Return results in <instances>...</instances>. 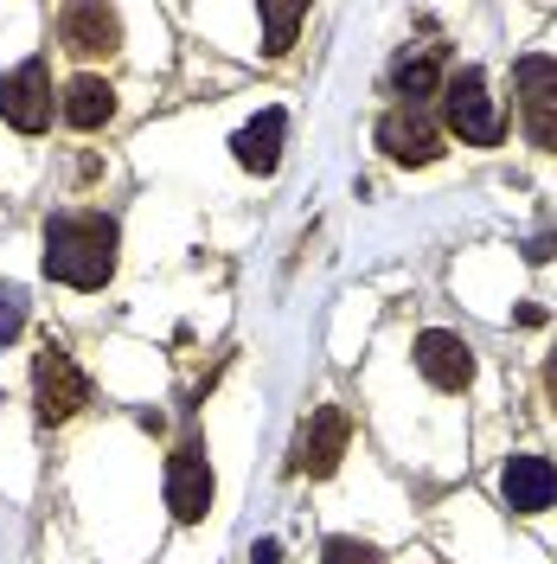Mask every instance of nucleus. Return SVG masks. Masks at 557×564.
<instances>
[{
    "label": "nucleus",
    "mask_w": 557,
    "mask_h": 564,
    "mask_svg": "<svg viewBox=\"0 0 557 564\" xmlns=\"http://www.w3.org/2000/svg\"><path fill=\"white\" fill-rule=\"evenodd\" d=\"M116 218L103 212H58L45 225V276L65 282V289H103L116 276Z\"/></svg>",
    "instance_id": "1"
},
{
    "label": "nucleus",
    "mask_w": 557,
    "mask_h": 564,
    "mask_svg": "<svg viewBox=\"0 0 557 564\" xmlns=\"http://www.w3.org/2000/svg\"><path fill=\"white\" fill-rule=\"evenodd\" d=\"M443 122H449L468 148H500V141H506V109L493 104L488 70L461 65V70L443 77Z\"/></svg>",
    "instance_id": "2"
},
{
    "label": "nucleus",
    "mask_w": 557,
    "mask_h": 564,
    "mask_svg": "<svg viewBox=\"0 0 557 564\" xmlns=\"http://www.w3.org/2000/svg\"><path fill=\"white\" fill-rule=\"evenodd\" d=\"M33 404H39V423H70L90 404V379L77 372V359L58 340H45L33 359Z\"/></svg>",
    "instance_id": "3"
},
{
    "label": "nucleus",
    "mask_w": 557,
    "mask_h": 564,
    "mask_svg": "<svg viewBox=\"0 0 557 564\" xmlns=\"http://www.w3.org/2000/svg\"><path fill=\"white\" fill-rule=\"evenodd\" d=\"M0 122L20 129V135L52 129V70H45V58H26V65H13L0 77Z\"/></svg>",
    "instance_id": "4"
},
{
    "label": "nucleus",
    "mask_w": 557,
    "mask_h": 564,
    "mask_svg": "<svg viewBox=\"0 0 557 564\" xmlns=\"http://www.w3.org/2000/svg\"><path fill=\"white\" fill-rule=\"evenodd\" d=\"M379 148L397 167H429V161H443V129L423 104H397L379 116Z\"/></svg>",
    "instance_id": "5"
},
{
    "label": "nucleus",
    "mask_w": 557,
    "mask_h": 564,
    "mask_svg": "<svg viewBox=\"0 0 557 564\" xmlns=\"http://www.w3.org/2000/svg\"><path fill=\"white\" fill-rule=\"evenodd\" d=\"M352 443V417L340 411V404H320L308 423H302V436H295V456H288V475H334L340 468V456H347Z\"/></svg>",
    "instance_id": "6"
},
{
    "label": "nucleus",
    "mask_w": 557,
    "mask_h": 564,
    "mask_svg": "<svg viewBox=\"0 0 557 564\" xmlns=\"http://www.w3.org/2000/svg\"><path fill=\"white\" fill-rule=\"evenodd\" d=\"M513 84H520V122L532 148L557 154V58H520Z\"/></svg>",
    "instance_id": "7"
},
{
    "label": "nucleus",
    "mask_w": 557,
    "mask_h": 564,
    "mask_svg": "<svg viewBox=\"0 0 557 564\" xmlns=\"http://www.w3.org/2000/svg\"><path fill=\"white\" fill-rule=\"evenodd\" d=\"M167 507L179 527H199L211 513V456L206 443H179L167 456Z\"/></svg>",
    "instance_id": "8"
},
{
    "label": "nucleus",
    "mask_w": 557,
    "mask_h": 564,
    "mask_svg": "<svg viewBox=\"0 0 557 564\" xmlns=\"http://www.w3.org/2000/svg\"><path fill=\"white\" fill-rule=\"evenodd\" d=\"M58 45L70 58H109L122 45V13L116 7H97V0H77L58 13Z\"/></svg>",
    "instance_id": "9"
},
{
    "label": "nucleus",
    "mask_w": 557,
    "mask_h": 564,
    "mask_svg": "<svg viewBox=\"0 0 557 564\" xmlns=\"http://www.w3.org/2000/svg\"><path fill=\"white\" fill-rule=\"evenodd\" d=\"M417 372L436 391H468L474 386V347L449 327H429V334H417Z\"/></svg>",
    "instance_id": "10"
},
{
    "label": "nucleus",
    "mask_w": 557,
    "mask_h": 564,
    "mask_svg": "<svg viewBox=\"0 0 557 564\" xmlns=\"http://www.w3.org/2000/svg\"><path fill=\"white\" fill-rule=\"evenodd\" d=\"M500 500L513 513H545V507H557V462L551 456H506V468H500Z\"/></svg>",
    "instance_id": "11"
},
{
    "label": "nucleus",
    "mask_w": 557,
    "mask_h": 564,
    "mask_svg": "<svg viewBox=\"0 0 557 564\" xmlns=\"http://www.w3.org/2000/svg\"><path fill=\"white\" fill-rule=\"evenodd\" d=\"M282 135H288V116L282 109H263L256 122H244L238 135H231V154H238V167L256 180H270L282 167Z\"/></svg>",
    "instance_id": "12"
},
{
    "label": "nucleus",
    "mask_w": 557,
    "mask_h": 564,
    "mask_svg": "<svg viewBox=\"0 0 557 564\" xmlns=\"http://www.w3.org/2000/svg\"><path fill=\"white\" fill-rule=\"evenodd\" d=\"M65 122L70 129H84V135H90V129H103L109 116H116V90H109L103 77H70L65 84Z\"/></svg>",
    "instance_id": "13"
},
{
    "label": "nucleus",
    "mask_w": 557,
    "mask_h": 564,
    "mask_svg": "<svg viewBox=\"0 0 557 564\" xmlns=\"http://www.w3.org/2000/svg\"><path fill=\"white\" fill-rule=\"evenodd\" d=\"M443 58H436V45H411L397 65H391V90L404 97V104H417V97H436L443 90Z\"/></svg>",
    "instance_id": "14"
},
{
    "label": "nucleus",
    "mask_w": 557,
    "mask_h": 564,
    "mask_svg": "<svg viewBox=\"0 0 557 564\" xmlns=\"http://www.w3.org/2000/svg\"><path fill=\"white\" fill-rule=\"evenodd\" d=\"M256 13H263V52H270V58H282V52L295 45V33H302V20H308L302 0H263Z\"/></svg>",
    "instance_id": "15"
},
{
    "label": "nucleus",
    "mask_w": 557,
    "mask_h": 564,
    "mask_svg": "<svg viewBox=\"0 0 557 564\" xmlns=\"http://www.w3.org/2000/svg\"><path fill=\"white\" fill-rule=\"evenodd\" d=\"M20 327H26V295H20L13 282H0V347H13Z\"/></svg>",
    "instance_id": "16"
},
{
    "label": "nucleus",
    "mask_w": 557,
    "mask_h": 564,
    "mask_svg": "<svg viewBox=\"0 0 557 564\" xmlns=\"http://www.w3.org/2000/svg\"><path fill=\"white\" fill-rule=\"evenodd\" d=\"M327 564H379V552L359 539H327Z\"/></svg>",
    "instance_id": "17"
},
{
    "label": "nucleus",
    "mask_w": 557,
    "mask_h": 564,
    "mask_svg": "<svg viewBox=\"0 0 557 564\" xmlns=\"http://www.w3.org/2000/svg\"><path fill=\"white\" fill-rule=\"evenodd\" d=\"M250 564H282V545H276V539H263V545L250 552Z\"/></svg>",
    "instance_id": "18"
},
{
    "label": "nucleus",
    "mask_w": 557,
    "mask_h": 564,
    "mask_svg": "<svg viewBox=\"0 0 557 564\" xmlns=\"http://www.w3.org/2000/svg\"><path fill=\"white\" fill-rule=\"evenodd\" d=\"M525 257H532V263H545V257H557V238H551V231H545V238H538V245L525 250Z\"/></svg>",
    "instance_id": "19"
},
{
    "label": "nucleus",
    "mask_w": 557,
    "mask_h": 564,
    "mask_svg": "<svg viewBox=\"0 0 557 564\" xmlns=\"http://www.w3.org/2000/svg\"><path fill=\"white\" fill-rule=\"evenodd\" d=\"M545 398H551V411H557V352L545 359Z\"/></svg>",
    "instance_id": "20"
}]
</instances>
